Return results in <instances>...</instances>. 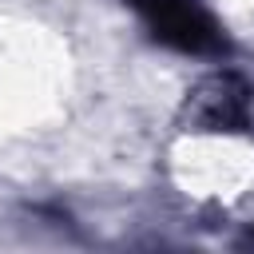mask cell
<instances>
[{"label":"cell","mask_w":254,"mask_h":254,"mask_svg":"<svg viewBox=\"0 0 254 254\" xmlns=\"http://www.w3.org/2000/svg\"><path fill=\"white\" fill-rule=\"evenodd\" d=\"M151 36L187 56H222L226 36L202 0H131Z\"/></svg>","instance_id":"cell-1"}]
</instances>
